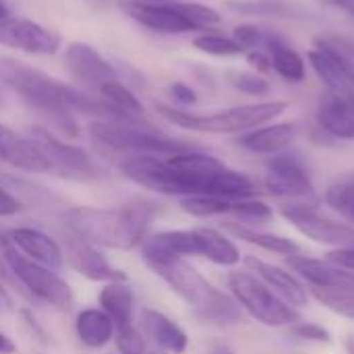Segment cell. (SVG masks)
<instances>
[{
    "label": "cell",
    "instance_id": "obj_15",
    "mask_svg": "<svg viewBox=\"0 0 354 354\" xmlns=\"http://www.w3.org/2000/svg\"><path fill=\"white\" fill-rule=\"evenodd\" d=\"M120 8L127 17H131L141 27L166 33V35H180L195 31L187 17L176 8L174 2H139V0H122Z\"/></svg>",
    "mask_w": 354,
    "mask_h": 354
},
{
    "label": "cell",
    "instance_id": "obj_41",
    "mask_svg": "<svg viewBox=\"0 0 354 354\" xmlns=\"http://www.w3.org/2000/svg\"><path fill=\"white\" fill-rule=\"evenodd\" d=\"M328 261H332L334 266L354 272V247H342V249H334L328 253L326 257Z\"/></svg>",
    "mask_w": 354,
    "mask_h": 354
},
{
    "label": "cell",
    "instance_id": "obj_32",
    "mask_svg": "<svg viewBox=\"0 0 354 354\" xmlns=\"http://www.w3.org/2000/svg\"><path fill=\"white\" fill-rule=\"evenodd\" d=\"M324 199L342 220L354 226V172L342 174L332 180L326 189Z\"/></svg>",
    "mask_w": 354,
    "mask_h": 354
},
{
    "label": "cell",
    "instance_id": "obj_52",
    "mask_svg": "<svg viewBox=\"0 0 354 354\" xmlns=\"http://www.w3.org/2000/svg\"><path fill=\"white\" fill-rule=\"evenodd\" d=\"M348 97H351V102H353V106H354V85H353V89L348 91Z\"/></svg>",
    "mask_w": 354,
    "mask_h": 354
},
{
    "label": "cell",
    "instance_id": "obj_51",
    "mask_svg": "<svg viewBox=\"0 0 354 354\" xmlns=\"http://www.w3.org/2000/svg\"><path fill=\"white\" fill-rule=\"evenodd\" d=\"M139 2H174V0H139Z\"/></svg>",
    "mask_w": 354,
    "mask_h": 354
},
{
    "label": "cell",
    "instance_id": "obj_3",
    "mask_svg": "<svg viewBox=\"0 0 354 354\" xmlns=\"http://www.w3.org/2000/svg\"><path fill=\"white\" fill-rule=\"evenodd\" d=\"M156 276H160L205 324H234L241 319V307L234 299L218 290L185 259H156L147 261Z\"/></svg>",
    "mask_w": 354,
    "mask_h": 354
},
{
    "label": "cell",
    "instance_id": "obj_17",
    "mask_svg": "<svg viewBox=\"0 0 354 354\" xmlns=\"http://www.w3.org/2000/svg\"><path fill=\"white\" fill-rule=\"evenodd\" d=\"M245 266L249 272H253V276H257L270 290H274L280 299H284L288 305L292 307H305L309 301L307 288L305 284L290 272L272 266L259 257H245Z\"/></svg>",
    "mask_w": 354,
    "mask_h": 354
},
{
    "label": "cell",
    "instance_id": "obj_50",
    "mask_svg": "<svg viewBox=\"0 0 354 354\" xmlns=\"http://www.w3.org/2000/svg\"><path fill=\"white\" fill-rule=\"evenodd\" d=\"M346 351H348V354H354V336L346 340Z\"/></svg>",
    "mask_w": 354,
    "mask_h": 354
},
{
    "label": "cell",
    "instance_id": "obj_10",
    "mask_svg": "<svg viewBox=\"0 0 354 354\" xmlns=\"http://www.w3.org/2000/svg\"><path fill=\"white\" fill-rule=\"evenodd\" d=\"M280 212L303 236L313 243L334 249L354 247V226L324 216L317 209V203H286Z\"/></svg>",
    "mask_w": 354,
    "mask_h": 354
},
{
    "label": "cell",
    "instance_id": "obj_22",
    "mask_svg": "<svg viewBox=\"0 0 354 354\" xmlns=\"http://www.w3.org/2000/svg\"><path fill=\"white\" fill-rule=\"evenodd\" d=\"M297 139V127L292 122H278V124H263L253 131H247L239 137V145L251 153L276 156L292 145Z\"/></svg>",
    "mask_w": 354,
    "mask_h": 354
},
{
    "label": "cell",
    "instance_id": "obj_16",
    "mask_svg": "<svg viewBox=\"0 0 354 354\" xmlns=\"http://www.w3.org/2000/svg\"><path fill=\"white\" fill-rule=\"evenodd\" d=\"M286 263L290 270L307 280L317 290L328 292H354V272L342 270L328 259H313L307 255H288Z\"/></svg>",
    "mask_w": 354,
    "mask_h": 354
},
{
    "label": "cell",
    "instance_id": "obj_29",
    "mask_svg": "<svg viewBox=\"0 0 354 354\" xmlns=\"http://www.w3.org/2000/svg\"><path fill=\"white\" fill-rule=\"evenodd\" d=\"M230 234H234L236 239L249 243V245H255L263 251H270V253H276V255H299L301 253V247L290 241V239H284V236H278V234H270V232H261V230H255V228H249L241 222H228L224 226Z\"/></svg>",
    "mask_w": 354,
    "mask_h": 354
},
{
    "label": "cell",
    "instance_id": "obj_8",
    "mask_svg": "<svg viewBox=\"0 0 354 354\" xmlns=\"http://www.w3.org/2000/svg\"><path fill=\"white\" fill-rule=\"evenodd\" d=\"M27 137L44 153L50 174H56V176H62L68 180H79V183H89L100 176L97 166L83 149L64 143L48 129L33 127V129H29Z\"/></svg>",
    "mask_w": 354,
    "mask_h": 354
},
{
    "label": "cell",
    "instance_id": "obj_34",
    "mask_svg": "<svg viewBox=\"0 0 354 354\" xmlns=\"http://www.w3.org/2000/svg\"><path fill=\"white\" fill-rule=\"evenodd\" d=\"M193 46H195L199 52H205V54L218 56V58H228V56L245 54V50L234 41L232 35L214 33V31H205V33L197 35V37L193 39Z\"/></svg>",
    "mask_w": 354,
    "mask_h": 354
},
{
    "label": "cell",
    "instance_id": "obj_39",
    "mask_svg": "<svg viewBox=\"0 0 354 354\" xmlns=\"http://www.w3.org/2000/svg\"><path fill=\"white\" fill-rule=\"evenodd\" d=\"M288 334L297 340H305V342H317V344H330L332 342V334L317 324H307V322H297L295 326L288 328Z\"/></svg>",
    "mask_w": 354,
    "mask_h": 354
},
{
    "label": "cell",
    "instance_id": "obj_14",
    "mask_svg": "<svg viewBox=\"0 0 354 354\" xmlns=\"http://www.w3.org/2000/svg\"><path fill=\"white\" fill-rule=\"evenodd\" d=\"M60 247H62L66 263L77 274H81L83 278H87L91 282H104V284L127 280V276L120 270H116L104 257L100 247L87 243V241H81V239H77L73 234L64 236V245H60Z\"/></svg>",
    "mask_w": 354,
    "mask_h": 354
},
{
    "label": "cell",
    "instance_id": "obj_11",
    "mask_svg": "<svg viewBox=\"0 0 354 354\" xmlns=\"http://www.w3.org/2000/svg\"><path fill=\"white\" fill-rule=\"evenodd\" d=\"M0 46L15 48L35 56H50L60 50L62 37L58 31L37 21L10 15L0 23Z\"/></svg>",
    "mask_w": 354,
    "mask_h": 354
},
{
    "label": "cell",
    "instance_id": "obj_25",
    "mask_svg": "<svg viewBox=\"0 0 354 354\" xmlns=\"http://www.w3.org/2000/svg\"><path fill=\"white\" fill-rule=\"evenodd\" d=\"M100 307L102 311L114 322L116 330L133 326V307H135V292L122 282H108L100 292Z\"/></svg>",
    "mask_w": 354,
    "mask_h": 354
},
{
    "label": "cell",
    "instance_id": "obj_44",
    "mask_svg": "<svg viewBox=\"0 0 354 354\" xmlns=\"http://www.w3.org/2000/svg\"><path fill=\"white\" fill-rule=\"evenodd\" d=\"M247 60H249V64H251V66H255V68H257V71H261V73H268V71H272L270 56H268V52H266L263 48L249 50V52H247Z\"/></svg>",
    "mask_w": 354,
    "mask_h": 354
},
{
    "label": "cell",
    "instance_id": "obj_24",
    "mask_svg": "<svg viewBox=\"0 0 354 354\" xmlns=\"http://www.w3.org/2000/svg\"><path fill=\"white\" fill-rule=\"evenodd\" d=\"M197 239V257H203L222 268H234L241 263L239 247L214 228H195Z\"/></svg>",
    "mask_w": 354,
    "mask_h": 354
},
{
    "label": "cell",
    "instance_id": "obj_23",
    "mask_svg": "<svg viewBox=\"0 0 354 354\" xmlns=\"http://www.w3.org/2000/svg\"><path fill=\"white\" fill-rule=\"evenodd\" d=\"M263 50L270 56L272 71L280 79H284L290 85H299V83H303L307 79L305 58L292 46H288L282 37H278L274 33H268V39L263 44Z\"/></svg>",
    "mask_w": 354,
    "mask_h": 354
},
{
    "label": "cell",
    "instance_id": "obj_9",
    "mask_svg": "<svg viewBox=\"0 0 354 354\" xmlns=\"http://www.w3.org/2000/svg\"><path fill=\"white\" fill-rule=\"evenodd\" d=\"M263 185L270 195L290 199V203H317L311 174L305 162L295 153L280 151L272 156L266 164Z\"/></svg>",
    "mask_w": 354,
    "mask_h": 354
},
{
    "label": "cell",
    "instance_id": "obj_31",
    "mask_svg": "<svg viewBox=\"0 0 354 354\" xmlns=\"http://www.w3.org/2000/svg\"><path fill=\"white\" fill-rule=\"evenodd\" d=\"M307 60H309V66L319 77V81L328 87V91L348 95V91L353 89L354 81H351L326 54H322L319 50L313 48V50L307 52Z\"/></svg>",
    "mask_w": 354,
    "mask_h": 354
},
{
    "label": "cell",
    "instance_id": "obj_43",
    "mask_svg": "<svg viewBox=\"0 0 354 354\" xmlns=\"http://www.w3.org/2000/svg\"><path fill=\"white\" fill-rule=\"evenodd\" d=\"M21 209H23V205L0 185V218H10Z\"/></svg>",
    "mask_w": 354,
    "mask_h": 354
},
{
    "label": "cell",
    "instance_id": "obj_40",
    "mask_svg": "<svg viewBox=\"0 0 354 354\" xmlns=\"http://www.w3.org/2000/svg\"><path fill=\"white\" fill-rule=\"evenodd\" d=\"M116 348L120 354H147L145 338L133 326L116 330Z\"/></svg>",
    "mask_w": 354,
    "mask_h": 354
},
{
    "label": "cell",
    "instance_id": "obj_19",
    "mask_svg": "<svg viewBox=\"0 0 354 354\" xmlns=\"http://www.w3.org/2000/svg\"><path fill=\"white\" fill-rule=\"evenodd\" d=\"M10 243L23 255H27L29 259H33L54 272L60 270L64 263V253H62L60 243H56L50 234H46L37 228H31V226L10 228Z\"/></svg>",
    "mask_w": 354,
    "mask_h": 354
},
{
    "label": "cell",
    "instance_id": "obj_20",
    "mask_svg": "<svg viewBox=\"0 0 354 354\" xmlns=\"http://www.w3.org/2000/svg\"><path fill=\"white\" fill-rule=\"evenodd\" d=\"M0 160L27 172L44 174L50 172L44 153L29 137H21L8 127L0 124Z\"/></svg>",
    "mask_w": 354,
    "mask_h": 354
},
{
    "label": "cell",
    "instance_id": "obj_1",
    "mask_svg": "<svg viewBox=\"0 0 354 354\" xmlns=\"http://www.w3.org/2000/svg\"><path fill=\"white\" fill-rule=\"evenodd\" d=\"M0 83L12 89L31 110H35L54 131L66 137H79V124L73 112L95 116L97 120L143 122L124 116L102 97H93L68 83H62L25 62L0 56Z\"/></svg>",
    "mask_w": 354,
    "mask_h": 354
},
{
    "label": "cell",
    "instance_id": "obj_35",
    "mask_svg": "<svg viewBox=\"0 0 354 354\" xmlns=\"http://www.w3.org/2000/svg\"><path fill=\"white\" fill-rule=\"evenodd\" d=\"M176 8L187 17V21L193 25L195 31H212L214 27H218L222 23V17L218 10H214L207 4H199V2H180L174 0Z\"/></svg>",
    "mask_w": 354,
    "mask_h": 354
},
{
    "label": "cell",
    "instance_id": "obj_45",
    "mask_svg": "<svg viewBox=\"0 0 354 354\" xmlns=\"http://www.w3.org/2000/svg\"><path fill=\"white\" fill-rule=\"evenodd\" d=\"M330 4H334L336 8L344 10L346 15H351L354 19V0H328Z\"/></svg>",
    "mask_w": 354,
    "mask_h": 354
},
{
    "label": "cell",
    "instance_id": "obj_28",
    "mask_svg": "<svg viewBox=\"0 0 354 354\" xmlns=\"http://www.w3.org/2000/svg\"><path fill=\"white\" fill-rule=\"evenodd\" d=\"M313 48L326 54L351 81H354V39L342 33H319L313 37Z\"/></svg>",
    "mask_w": 354,
    "mask_h": 354
},
{
    "label": "cell",
    "instance_id": "obj_36",
    "mask_svg": "<svg viewBox=\"0 0 354 354\" xmlns=\"http://www.w3.org/2000/svg\"><path fill=\"white\" fill-rule=\"evenodd\" d=\"M228 83L239 89L241 93L247 95H255V97H266L272 91V85L257 73H249V71H230L228 73Z\"/></svg>",
    "mask_w": 354,
    "mask_h": 354
},
{
    "label": "cell",
    "instance_id": "obj_4",
    "mask_svg": "<svg viewBox=\"0 0 354 354\" xmlns=\"http://www.w3.org/2000/svg\"><path fill=\"white\" fill-rule=\"evenodd\" d=\"M288 108V102L270 100V102H257V104H245L234 106L228 110L212 112V114H195L180 108L156 104V110L174 127L195 131V133H218V135H230V133H247L257 127H263L266 122L278 118Z\"/></svg>",
    "mask_w": 354,
    "mask_h": 354
},
{
    "label": "cell",
    "instance_id": "obj_27",
    "mask_svg": "<svg viewBox=\"0 0 354 354\" xmlns=\"http://www.w3.org/2000/svg\"><path fill=\"white\" fill-rule=\"evenodd\" d=\"M77 338L89 348H104L116 332L114 322L102 309H83L75 322Z\"/></svg>",
    "mask_w": 354,
    "mask_h": 354
},
{
    "label": "cell",
    "instance_id": "obj_37",
    "mask_svg": "<svg viewBox=\"0 0 354 354\" xmlns=\"http://www.w3.org/2000/svg\"><path fill=\"white\" fill-rule=\"evenodd\" d=\"M313 297L330 311H334L336 315L354 319V292H328V290H317L311 288Z\"/></svg>",
    "mask_w": 354,
    "mask_h": 354
},
{
    "label": "cell",
    "instance_id": "obj_48",
    "mask_svg": "<svg viewBox=\"0 0 354 354\" xmlns=\"http://www.w3.org/2000/svg\"><path fill=\"white\" fill-rule=\"evenodd\" d=\"M6 17H10V12H8V8H6V4H4V2L0 0V23H2V21H4Z\"/></svg>",
    "mask_w": 354,
    "mask_h": 354
},
{
    "label": "cell",
    "instance_id": "obj_30",
    "mask_svg": "<svg viewBox=\"0 0 354 354\" xmlns=\"http://www.w3.org/2000/svg\"><path fill=\"white\" fill-rule=\"evenodd\" d=\"M0 185L21 203V205H31V207H48V203L52 205V201H56V197L46 191L44 187L31 183V180H25V178H19V176H12V174H4L0 172Z\"/></svg>",
    "mask_w": 354,
    "mask_h": 354
},
{
    "label": "cell",
    "instance_id": "obj_6",
    "mask_svg": "<svg viewBox=\"0 0 354 354\" xmlns=\"http://www.w3.org/2000/svg\"><path fill=\"white\" fill-rule=\"evenodd\" d=\"M226 282L239 307H243L255 322L270 328H290L301 322V313L251 272H230Z\"/></svg>",
    "mask_w": 354,
    "mask_h": 354
},
{
    "label": "cell",
    "instance_id": "obj_49",
    "mask_svg": "<svg viewBox=\"0 0 354 354\" xmlns=\"http://www.w3.org/2000/svg\"><path fill=\"white\" fill-rule=\"evenodd\" d=\"M209 354H234L230 348H226V346H218V348H214Z\"/></svg>",
    "mask_w": 354,
    "mask_h": 354
},
{
    "label": "cell",
    "instance_id": "obj_47",
    "mask_svg": "<svg viewBox=\"0 0 354 354\" xmlns=\"http://www.w3.org/2000/svg\"><path fill=\"white\" fill-rule=\"evenodd\" d=\"M8 245H12V243H10V228H2V226H0V251H2L4 247H8Z\"/></svg>",
    "mask_w": 354,
    "mask_h": 354
},
{
    "label": "cell",
    "instance_id": "obj_13",
    "mask_svg": "<svg viewBox=\"0 0 354 354\" xmlns=\"http://www.w3.org/2000/svg\"><path fill=\"white\" fill-rule=\"evenodd\" d=\"M180 207L195 216V218H214V216H236L241 220H270L274 216L272 207L253 199H226V197H212V195H195L183 197Z\"/></svg>",
    "mask_w": 354,
    "mask_h": 354
},
{
    "label": "cell",
    "instance_id": "obj_26",
    "mask_svg": "<svg viewBox=\"0 0 354 354\" xmlns=\"http://www.w3.org/2000/svg\"><path fill=\"white\" fill-rule=\"evenodd\" d=\"M226 8L247 17L307 19L309 10L297 0H226Z\"/></svg>",
    "mask_w": 354,
    "mask_h": 354
},
{
    "label": "cell",
    "instance_id": "obj_38",
    "mask_svg": "<svg viewBox=\"0 0 354 354\" xmlns=\"http://www.w3.org/2000/svg\"><path fill=\"white\" fill-rule=\"evenodd\" d=\"M232 37L234 41L245 50V54L249 50H257V48H263L266 39H268V31L257 27V25H251V23H245V25H239L234 27L232 31Z\"/></svg>",
    "mask_w": 354,
    "mask_h": 354
},
{
    "label": "cell",
    "instance_id": "obj_7",
    "mask_svg": "<svg viewBox=\"0 0 354 354\" xmlns=\"http://www.w3.org/2000/svg\"><path fill=\"white\" fill-rule=\"evenodd\" d=\"M0 257L6 261L8 270L12 272L25 295L60 311H68L73 307V290L54 270L29 259L27 255L17 251L15 245L4 247L0 251Z\"/></svg>",
    "mask_w": 354,
    "mask_h": 354
},
{
    "label": "cell",
    "instance_id": "obj_42",
    "mask_svg": "<svg viewBox=\"0 0 354 354\" xmlns=\"http://www.w3.org/2000/svg\"><path fill=\"white\" fill-rule=\"evenodd\" d=\"M168 91H170V95H172L178 104H183V106H193V104H197V93H195L187 83H183V81L172 83Z\"/></svg>",
    "mask_w": 354,
    "mask_h": 354
},
{
    "label": "cell",
    "instance_id": "obj_18",
    "mask_svg": "<svg viewBox=\"0 0 354 354\" xmlns=\"http://www.w3.org/2000/svg\"><path fill=\"white\" fill-rule=\"evenodd\" d=\"M315 120L322 133L332 139H354V106L348 95L328 91L317 106Z\"/></svg>",
    "mask_w": 354,
    "mask_h": 354
},
{
    "label": "cell",
    "instance_id": "obj_33",
    "mask_svg": "<svg viewBox=\"0 0 354 354\" xmlns=\"http://www.w3.org/2000/svg\"><path fill=\"white\" fill-rule=\"evenodd\" d=\"M104 102H108L112 108H116L118 112H122L124 116L129 118H135V120H143V114H145V108L143 104L139 102V97L131 91V87L122 81H114V83H108L104 85L100 91Z\"/></svg>",
    "mask_w": 354,
    "mask_h": 354
},
{
    "label": "cell",
    "instance_id": "obj_2",
    "mask_svg": "<svg viewBox=\"0 0 354 354\" xmlns=\"http://www.w3.org/2000/svg\"><path fill=\"white\" fill-rule=\"evenodd\" d=\"M156 203L133 201L120 207H68L62 214L68 234L95 247L129 251L147 236Z\"/></svg>",
    "mask_w": 354,
    "mask_h": 354
},
{
    "label": "cell",
    "instance_id": "obj_46",
    "mask_svg": "<svg viewBox=\"0 0 354 354\" xmlns=\"http://www.w3.org/2000/svg\"><path fill=\"white\" fill-rule=\"evenodd\" d=\"M15 344H12V340L6 336V334H2L0 332V354H10V353H15Z\"/></svg>",
    "mask_w": 354,
    "mask_h": 354
},
{
    "label": "cell",
    "instance_id": "obj_53",
    "mask_svg": "<svg viewBox=\"0 0 354 354\" xmlns=\"http://www.w3.org/2000/svg\"><path fill=\"white\" fill-rule=\"evenodd\" d=\"M89 2H106V0H89Z\"/></svg>",
    "mask_w": 354,
    "mask_h": 354
},
{
    "label": "cell",
    "instance_id": "obj_5",
    "mask_svg": "<svg viewBox=\"0 0 354 354\" xmlns=\"http://www.w3.org/2000/svg\"><path fill=\"white\" fill-rule=\"evenodd\" d=\"M95 143L110 151L127 156H176L191 151L193 147L166 137L158 129H149L143 122H122V120H95L89 127Z\"/></svg>",
    "mask_w": 354,
    "mask_h": 354
},
{
    "label": "cell",
    "instance_id": "obj_21",
    "mask_svg": "<svg viewBox=\"0 0 354 354\" xmlns=\"http://www.w3.org/2000/svg\"><path fill=\"white\" fill-rule=\"evenodd\" d=\"M141 328L145 336L164 353L185 354L189 348V336L187 332L172 322L168 315L156 311V309H141Z\"/></svg>",
    "mask_w": 354,
    "mask_h": 354
},
{
    "label": "cell",
    "instance_id": "obj_12",
    "mask_svg": "<svg viewBox=\"0 0 354 354\" xmlns=\"http://www.w3.org/2000/svg\"><path fill=\"white\" fill-rule=\"evenodd\" d=\"M64 62H66V68L73 75V79H77L79 83H83L85 87H91L95 91H100L108 83L122 81L116 64L106 60L93 46L83 44V41H73L66 46Z\"/></svg>",
    "mask_w": 354,
    "mask_h": 354
}]
</instances>
